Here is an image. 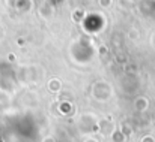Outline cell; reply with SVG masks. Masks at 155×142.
<instances>
[{
  "label": "cell",
  "mask_w": 155,
  "mask_h": 142,
  "mask_svg": "<svg viewBox=\"0 0 155 142\" xmlns=\"http://www.w3.org/2000/svg\"><path fill=\"white\" fill-rule=\"evenodd\" d=\"M128 36H130V38H133V39H136V38H137V32H136L134 29H130V32H128Z\"/></svg>",
  "instance_id": "obj_3"
},
{
  "label": "cell",
  "mask_w": 155,
  "mask_h": 142,
  "mask_svg": "<svg viewBox=\"0 0 155 142\" xmlns=\"http://www.w3.org/2000/svg\"><path fill=\"white\" fill-rule=\"evenodd\" d=\"M54 12H56L54 6H53L51 3H48V2H44L39 6V9H38V14H39V17L42 20H51L53 17H54Z\"/></svg>",
  "instance_id": "obj_1"
},
{
  "label": "cell",
  "mask_w": 155,
  "mask_h": 142,
  "mask_svg": "<svg viewBox=\"0 0 155 142\" xmlns=\"http://www.w3.org/2000/svg\"><path fill=\"white\" fill-rule=\"evenodd\" d=\"M111 2H113V0H100V5H101L103 8H108V6L111 5Z\"/></svg>",
  "instance_id": "obj_2"
}]
</instances>
